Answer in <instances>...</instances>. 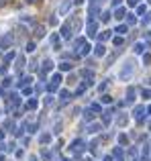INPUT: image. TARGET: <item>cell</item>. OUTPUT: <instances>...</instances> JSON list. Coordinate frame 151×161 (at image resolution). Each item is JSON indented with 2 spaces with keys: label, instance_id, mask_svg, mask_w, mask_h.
Masks as SVG:
<instances>
[{
  "label": "cell",
  "instance_id": "obj_4",
  "mask_svg": "<svg viewBox=\"0 0 151 161\" xmlns=\"http://www.w3.org/2000/svg\"><path fill=\"white\" fill-rule=\"evenodd\" d=\"M27 2H35V0H27Z\"/></svg>",
  "mask_w": 151,
  "mask_h": 161
},
{
  "label": "cell",
  "instance_id": "obj_3",
  "mask_svg": "<svg viewBox=\"0 0 151 161\" xmlns=\"http://www.w3.org/2000/svg\"><path fill=\"white\" fill-rule=\"evenodd\" d=\"M137 2H139V0H129V4H131V6H135Z\"/></svg>",
  "mask_w": 151,
  "mask_h": 161
},
{
  "label": "cell",
  "instance_id": "obj_1",
  "mask_svg": "<svg viewBox=\"0 0 151 161\" xmlns=\"http://www.w3.org/2000/svg\"><path fill=\"white\" fill-rule=\"evenodd\" d=\"M70 6H71L70 2H65V4H63V6H61V12H68V10H70Z\"/></svg>",
  "mask_w": 151,
  "mask_h": 161
},
{
  "label": "cell",
  "instance_id": "obj_2",
  "mask_svg": "<svg viewBox=\"0 0 151 161\" xmlns=\"http://www.w3.org/2000/svg\"><path fill=\"white\" fill-rule=\"evenodd\" d=\"M63 37H70V27H63Z\"/></svg>",
  "mask_w": 151,
  "mask_h": 161
}]
</instances>
